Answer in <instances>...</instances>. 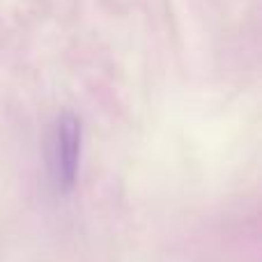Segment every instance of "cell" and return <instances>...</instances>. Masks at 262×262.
Returning <instances> with one entry per match:
<instances>
[{
    "instance_id": "cell-1",
    "label": "cell",
    "mask_w": 262,
    "mask_h": 262,
    "mask_svg": "<svg viewBox=\"0 0 262 262\" xmlns=\"http://www.w3.org/2000/svg\"><path fill=\"white\" fill-rule=\"evenodd\" d=\"M81 143L83 127L74 113H62L53 124L51 136V177L55 189L69 191L76 184L78 168H81Z\"/></svg>"
}]
</instances>
